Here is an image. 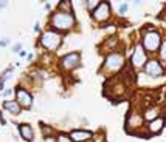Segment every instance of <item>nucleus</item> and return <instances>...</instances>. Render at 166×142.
<instances>
[{
  "mask_svg": "<svg viewBox=\"0 0 166 142\" xmlns=\"http://www.w3.org/2000/svg\"><path fill=\"white\" fill-rule=\"evenodd\" d=\"M6 6V2H0V8H5Z\"/></svg>",
  "mask_w": 166,
  "mask_h": 142,
  "instance_id": "a878e982",
  "label": "nucleus"
},
{
  "mask_svg": "<svg viewBox=\"0 0 166 142\" xmlns=\"http://www.w3.org/2000/svg\"><path fill=\"white\" fill-rule=\"evenodd\" d=\"M19 131H20V136L26 141V142H31L33 138H34V133H33V128L30 124H20L19 125Z\"/></svg>",
  "mask_w": 166,
  "mask_h": 142,
  "instance_id": "ddd939ff",
  "label": "nucleus"
},
{
  "mask_svg": "<svg viewBox=\"0 0 166 142\" xmlns=\"http://www.w3.org/2000/svg\"><path fill=\"white\" fill-rule=\"evenodd\" d=\"M163 125H164V121H163V118L158 116L157 119L149 122V125H147V131H149L151 135H157V133H160L163 130Z\"/></svg>",
  "mask_w": 166,
  "mask_h": 142,
  "instance_id": "f8f14e48",
  "label": "nucleus"
},
{
  "mask_svg": "<svg viewBox=\"0 0 166 142\" xmlns=\"http://www.w3.org/2000/svg\"><path fill=\"white\" fill-rule=\"evenodd\" d=\"M79 60H81V56H79V53H70V54L67 56H64L59 62V65L62 70H65V71H70L73 68H76L79 65Z\"/></svg>",
  "mask_w": 166,
  "mask_h": 142,
  "instance_id": "6e6552de",
  "label": "nucleus"
},
{
  "mask_svg": "<svg viewBox=\"0 0 166 142\" xmlns=\"http://www.w3.org/2000/svg\"><path fill=\"white\" fill-rule=\"evenodd\" d=\"M50 23L54 28V31H70L73 26H75V16L73 13H64V11H56L51 19Z\"/></svg>",
  "mask_w": 166,
  "mask_h": 142,
  "instance_id": "f257e3e1",
  "label": "nucleus"
},
{
  "mask_svg": "<svg viewBox=\"0 0 166 142\" xmlns=\"http://www.w3.org/2000/svg\"><path fill=\"white\" fill-rule=\"evenodd\" d=\"M16 102L19 104L20 106H23V108H30L31 104H33V97L31 94L23 90V88H17V91H16Z\"/></svg>",
  "mask_w": 166,
  "mask_h": 142,
  "instance_id": "9d476101",
  "label": "nucleus"
},
{
  "mask_svg": "<svg viewBox=\"0 0 166 142\" xmlns=\"http://www.w3.org/2000/svg\"><path fill=\"white\" fill-rule=\"evenodd\" d=\"M161 34L158 31L152 30V26H149V30L143 33V39H141V47L144 51L155 53L161 45Z\"/></svg>",
  "mask_w": 166,
  "mask_h": 142,
  "instance_id": "7ed1b4c3",
  "label": "nucleus"
},
{
  "mask_svg": "<svg viewBox=\"0 0 166 142\" xmlns=\"http://www.w3.org/2000/svg\"><path fill=\"white\" fill-rule=\"evenodd\" d=\"M5 96H6V97L11 96V90H6V91H5Z\"/></svg>",
  "mask_w": 166,
  "mask_h": 142,
  "instance_id": "393cba45",
  "label": "nucleus"
},
{
  "mask_svg": "<svg viewBox=\"0 0 166 142\" xmlns=\"http://www.w3.org/2000/svg\"><path fill=\"white\" fill-rule=\"evenodd\" d=\"M146 60H147L146 51L143 50L141 43H137V47H135V50H134V54H132V57H131L132 68H135V70L143 68V67H144V64H146Z\"/></svg>",
  "mask_w": 166,
  "mask_h": 142,
  "instance_id": "39448f33",
  "label": "nucleus"
},
{
  "mask_svg": "<svg viewBox=\"0 0 166 142\" xmlns=\"http://www.w3.org/2000/svg\"><path fill=\"white\" fill-rule=\"evenodd\" d=\"M126 11H127V5H126V3L119 5V14H124Z\"/></svg>",
  "mask_w": 166,
  "mask_h": 142,
  "instance_id": "412c9836",
  "label": "nucleus"
},
{
  "mask_svg": "<svg viewBox=\"0 0 166 142\" xmlns=\"http://www.w3.org/2000/svg\"><path fill=\"white\" fill-rule=\"evenodd\" d=\"M143 68H144V73L147 76H151V77H158V76H163V73H164L163 65L160 64V60H157V59L146 60Z\"/></svg>",
  "mask_w": 166,
  "mask_h": 142,
  "instance_id": "423d86ee",
  "label": "nucleus"
},
{
  "mask_svg": "<svg viewBox=\"0 0 166 142\" xmlns=\"http://www.w3.org/2000/svg\"><path fill=\"white\" fill-rule=\"evenodd\" d=\"M116 43H118L116 37H109V39L106 40V43H104V45L101 47V48H103V50H110V48H115Z\"/></svg>",
  "mask_w": 166,
  "mask_h": 142,
  "instance_id": "dca6fc26",
  "label": "nucleus"
},
{
  "mask_svg": "<svg viewBox=\"0 0 166 142\" xmlns=\"http://www.w3.org/2000/svg\"><path fill=\"white\" fill-rule=\"evenodd\" d=\"M45 142H56V139L51 138V136H47V138H45Z\"/></svg>",
  "mask_w": 166,
  "mask_h": 142,
  "instance_id": "b1692460",
  "label": "nucleus"
},
{
  "mask_svg": "<svg viewBox=\"0 0 166 142\" xmlns=\"http://www.w3.org/2000/svg\"><path fill=\"white\" fill-rule=\"evenodd\" d=\"M56 142H71V139H70L68 135H64V133H61V135H58Z\"/></svg>",
  "mask_w": 166,
  "mask_h": 142,
  "instance_id": "aec40b11",
  "label": "nucleus"
},
{
  "mask_svg": "<svg viewBox=\"0 0 166 142\" xmlns=\"http://www.w3.org/2000/svg\"><path fill=\"white\" fill-rule=\"evenodd\" d=\"M143 116L138 113H134V111H129L127 114V119H126V128L129 133H134V130L137 128H141L143 127Z\"/></svg>",
  "mask_w": 166,
  "mask_h": 142,
  "instance_id": "1a4fd4ad",
  "label": "nucleus"
},
{
  "mask_svg": "<svg viewBox=\"0 0 166 142\" xmlns=\"http://www.w3.org/2000/svg\"><path fill=\"white\" fill-rule=\"evenodd\" d=\"M158 114H160V108H158V106H151V108H146L144 110L143 119L144 121H154V119L158 118Z\"/></svg>",
  "mask_w": 166,
  "mask_h": 142,
  "instance_id": "2eb2a0df",
  "label": "nucleus"
},
{
  "mask_svg": "<svg viewBox=\"0 0 166 142\" xmlns=\"http://www.w3.org/2000/svg\"><path fill=\"white\" fill-rule=\"evenodd\" d=\"M3 108H5L6 111H10L11 114H14V116H19L20 111H22V106L17 104L16 101H14V102H13V101H6V102H3Z\"/></svg>",
  "mask_w": 166,
  "mask_h": 142,
  "instance_id": "4468645a",
  "label": "nucleus"
},
{
  "mask_svg": "<svg viewBox=\"0 0 166 142\" xmlns=\"http://www.w3.org/2000/svg\"><path fill=\"white\" fill-rule=\"evenodd\" d=\"M62 43V36L54 31V30H47L41 36V45L50 51H56Z\"/></svg>",
  "mask_w": 166,
  "mask_h": 142,
  "instance_id": "20e7f679",
  "label": "nucleus"
},
{
  "mask_svg": "<svg viewBox=\"0 0 166 142\" xmlns=\"http://www.w3.org/2000/svg\"><path fill=\"white\" fill-rule=\"evenodd\" d=\"M8 45V39H2L0 40V47H6Z\"/></svg>",
  "mask_w": 166,
  "mask_h": 142,
  "instance_id": "4be33fe9",
  "label": "nucleus"
},
{
  "mask_svg": "<svg viewBox=\"0 0 166 142\" xmlns=\"http://www.w3.org/2000/svg\"><path fill=\"white\" fill-rule=\"evenodd\" d=\"M68 136H70L71 142H87V141H92L93 133L86 131V130H73Z\"/></svg>",
  "mask_w": 166,
  "mask_h": 142,
  "instance_id": "9b49d317",
  "label": "nucleus"
},
{
  "mask_svg": "<svg viewBox=\"0 0 166 142\" xmlns=\"http://www.w3.org/2000/svg\"><path fill=\"white\" fill-rule=\"evenodd\" d=\"M93 19L99 23H104L110 19V3L109 2H99V5L96 6V10L92 13Z\"/></svg>",
  "mask_w": 166,
  "mask_h": 142,
  "instance_id": "0eeeda50",
  "label": "nucleus"
},
{
  "mask_svg": "<svg viewBox=\"0 0 166 142\" xmlns=\"http://www.w3.org/2000/svg\"><path fill=\"white\" fill-rule=\"evenodd\" d=\"M13 51H14V53H19V51H20V43H17V45H14Z\"/></svg>",
  "mask_w": 166,
  "mask_h": 142,
  "instance_id": "5701e85b",
  "label": "nucleus"
},
{
  "mask_svg": "<svg viewBox=\"0 0 166 142\" xmlns=\"http://www.w3.org/2000/svg\"><path fill=\"white\" fill-rule=\"evenodd\" d=\"M164 51H166V42L164 40H161V45H160V48H158V56H160V59H161V62H164Z\"/></svg>",
  "mask_w": 166,
  "mask_h": 142,
  "instance_id": "a211bd4d",
  "label": "nucleus"
},
{
  "mask_svg": "<svg viewBox=\"0 0 166 142\" xmlns=\"http://www.w3.org/2000/svg\"><path fill=\"white\" fill-rule=\"evenodd\" d=\"M124 65H126V57L121 54V53L112 51L104 59L103 70H101V71H103V73H107V74H113V73H116V71L121 70Z\"/></svg>",
  "mask_w": 166,
  "mask_h": 142,
  "instance_id": "f03ea898",
  "label": "nucleus"
},
{
  "mask_svg": "<svg viewBox=\"0 0 166 142\" xmlns=\"http://www.w3.org/2000/svg\"><path fill=\"white\" fill-rule=\"evenodd\" d=\"M98 5H99L98 0H90V2H87V10L93 13V11L96 10V6H98Z\"/></svg>",
  "mask_w": 166,
  "mask_h": 142,
  "instance_id": "6ab92c4d",
  "label": "nucleus"
},
{
  "mask_svg": "<svg viewBox=\"0 0 166 142\" xmlns=\"http://www.w3.org/2000/svg\"><path fill=\"white\" fill-rule=\"evenodd\" d=\"M59 11H64V13H71V5H70V2H61L59 3Z\"/></svg>",
  "mask_w": 166,
  "mask_h": 142,
  "instance_id": "f3484780",
  "label": "nucleus"
}]
</instances>
